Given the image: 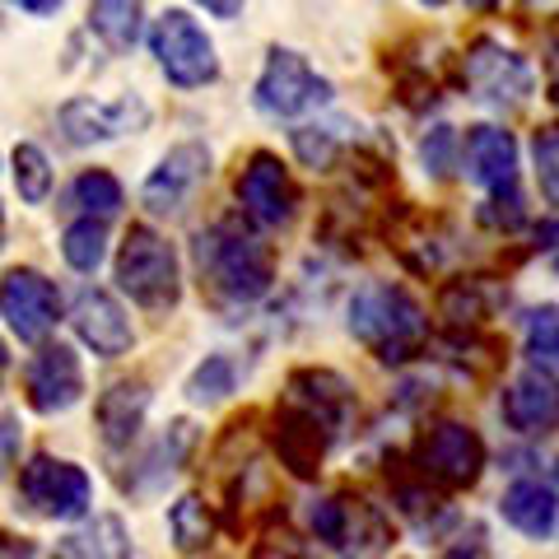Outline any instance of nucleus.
I'll use <instances>...</instances> for the list:
<instances>
[{"label": "nucleus", "mask_w": 559, "mask_h": 559, "mask_svg": "<svg viewBox=\"0 0 559 559\" xmlns=\"http://www.w3.org/2000/svg\"><path fill=\"white\" fill-rule=\"evenodd\" d=\"M503 419H509V429L518 433H550L559 429V378L550 369H522L509 392H503Z\"/></svg>", "instance_id": "18"}, {"label": "nucleus", "mask_w": 559, "mask_h": 559, "mask_svg": "<svg viewBox=\"0 0 559 559\" xmlns=\"http://www.w3.org/2000/svg\"><path fill=\"white\" fill-rule=\"evenodd\" d=\"M349 336H355L373 359L406 364L429 341V318L406 285L392 280H369L349 294Z\"/></svg>", "instance_id": "2"}, {"label": "nucleus", "mask_w": 559, "mask_h": 559, "mask_svg": "<svg viewBox=\"0 0 559 559\" xmlns=\"http://www.w3.org/2000/svg\"><path fill=\"white\" fill-rule=\"evenodd\" d=\"M150 51L168 75V84H178V90H205V84L219 80L215 43L205 38V28L191 20L187 10H164L159 20H154Z\"/></svg>", "instance_id": "5"}, {"label": "nucleus", "mask_w": 559, "mask_h": 559, "mask_svg": "<svg viewBox=\"0 0 559 559\" xmlns=\"http://www.w3.org/2000/svg\"><path fill=\"white\" fill-rule=\"evenodd\" d=\"M415 462L425 471V480H439L443 489H471L485 471V443L471 425L439 419V425L425 429V439L415 448Z\"/></svg>", "instance_id": "10"}, {"label": "nucleus", "mask_w": 559, "mask_h": 559, "mask_svg": "<svg viewBox=\"0 0 559 559\" xmlns=\"http://www.w3.org/2000/svg\"><path fill=\"white\" fill-rule=\"evenodd\" d=\"M509 304V289L489 285L485 275H457L439 289V318L452 331H476L495 318V308Z\"/></svg>", "instance_id": "20"}, {"label": "nucleus", "mask_w": 559, "mask_h": 559, "mask_svg": "<svg viewBox=\"0 0 559 559\" xmlns=\"http://www.w3.org/2000/svg\"><path fill=\"white\" fill-rule=\"evenodd\" d=\"M476 219L495 234H518L527 224V201H522V191H503V197H489L476 210Z\"/></svg>", "instance_id": "34"}, {"label": "nucleus", "mask_w": 559, "mask_h": 559, "mask_svg": "<svg viewBox=\"0 0 559 559\" xmlns=\"http://www.w3.org/2000/svg\"><path fill=\"white\" fill-rule=\"evenodd\" d=\"M462 84L476 103L503 112V108H522L527 103V94L536 90V75L527 57H518V51H509L495 38H476L462 51Z\"/></svg>", "instance_id": "7"}, {"label": "nucleus", "mask_w": 559, "mask_h": 559, "mask_svg": "<svg viewBox=\"0 0 559 559\" xmlns=\"http://www.w3.org/2000/svg\"><path fill=\"white\" fill-rule=\"evenodd\" d=\"M66 201L75 205V210H84L90 219H103L108 224L121 205H127V191H121V182L112 178L108 168H84L75 182H70V191H66Z\"/></svg>", "instance_id": "25"}, {"label": "nucleus", "mask_w": 559, "mask_h": 559, "mask_svg": "<svg viewBox=\"0 0 559 559\" xmlns=\"http://www.w3.org/2000/svg\"><path fill=\"white\" fill-rule=\"evenodd\" d=\"M536 248L555 252V257H550V266H555V275H559V219H555V224H540V229H536Z\"/></svg>", "instance_id": "38"}, {"label": "nucleus", "mask_w": 559, "mask_h": 559, "mask_svg": "<svg viewBox=\"0 0 559 559\" xmlns=\"http://www.w3.org/2000/svg\"><path fill=\"white\" fill-rule=\"evenodd\" d=\"M14 10H24V14H33V20H51V14H57L66 0H10Z\"/></svg>", "instance_id": "37"}, {"label": "nucleus", "mask_w": 559, "mask_h": 559, "mask_svg": "<svg viewBox=\"0 0 559 559\" xmlns=\"http://www.w3.org/2000/svg\"><path fill=\"white\" fill-rule=\"evenodd\" d=\"M527 355L540 369H559V308L540 304L527 312Z\"/></svg>", "instance_id": "30"}, {"label": "nucleus", "mask_w": 559, "mask_h": 559, "mask_svg": "<svg viewBox=\"0 0 559 559\" xmlns=\"http://www.w3.org/2000/svg\"><path fill=\"white\" fill-rule=\"evenodd\" d=\"M24 392H28V406L38 415H61L70 411L75 401L84 396V369H80V355L70 345H43L38 355L28 359L24 369Z\"/></svg>", "instance_id": "14"}, {"label": "nucleus", "mask_w": 559, "mask_h": 559, "mask_svg": "<svg viewBox=\"0 0 559 559\" xmlns=\"http://www.w3.org/2000/svg\"><path fill=\"white\" fill-rule=\"evenodd\" d=\"M20 499H24V509L38 513V518L75 522V518L90 513L94 485L75 462H61V457L38 452L33 462L20 466Z\"/></svg>", "instance_id": "8"}, {"label": "nucleus", "mask_w": 559, "mask_h": 559, "mask_svg": "<svg viewBox=\"0 0 559 559\" xmlns=\"http://www.w3.org/2000/svg\"><path fill=\"white\" fill-rule=\"evenodd\" d=\"M285 401L312 411L331 433H341L345 419H349V406H355V392H349V382L331 369H294L285 382Z\"/></svg>", "instance_id": "19"}, {"label": "nucleus", "mask_w": 559, "mask_h": 559, "mask_svg": "<svg viewBox=\"0 0 559 559\" xmlns=\"http://www.w3.org/2000/svg\"><path fill=\"white\" fill-rule=\"evenodd\" d=\"M103 252H108V224H103V219L80 215V219L66 224V234H61V257H66L70 271L94 275V271L103 266Z\"/></svg>", "instance_id": "27"}, {"label": "nucleus", "mask_w": 559, "mask_h": 559, "mask_svg": "<svg viewBox=\"0 0 559 559\" xmlns=\"http://www.w3.org/2000/svg\"><path fill=\"white\" fill-rule=\"evenodd\" d=\"M532 159H536L540 197H546L550 205H559V121H550V127H536V135H532Z\"/></svg>", "instance_id": "31"}, {"label": "nucleus", "mask_w": 559, "mask_h": 559, "mask_svg": "<svg viewBox=\"0 0 559 559\" xmlns=\"http://www.w3.org/2000/svg\"><path fill=\"white\" fill-rule=\"evenodd\" d=\"M289 140H294V154L304 159V168H318V173H326L341 154L336 131H326V127H294Z\"/></svg>", "instance_id": "32"}, {"label": "nucleus", "mask_w": 559, "mask_h": 559, "mask_svg": "<svg viewBox=\"0 0 559 559\" xmlns=\"http://www.w3.org/2000/svg\"><path fill=\"white\" fill-rule=\"evenodd\" d=\"M5 462L14 466V415H5Z\"/></svg>", "instance_id": "40"}, {"label": "nucleus", "mask_w": 559, "mask_h": 559, "mask_svg": "<svg viewBox=\"0 0 559 559\" xmlns=\"http://www.w3.org/2000/svg\"><path fill=\"white\" fill-rule=\"evenodd\" d=\"M419 5H429V10H439V5H448V0H419Z\"/></svg>", "instance_id": "42"}, {"label": "nucleus", "mask_w": 559, "mask_h": 559, "mask_svg": "<svg viewBox=\"0 0 559 559\" xmlns=\"http://www.w3.org/2000/svg\"><path fill=\"white\" fill-rule=\"evenodd\" d=\"M205 173H210V150L197 145V140H182V145H173L159 159V168L145 178L140 201H145L150 215H178L191 191L205 182Z\"/></svg>", "instance_id": "15"}, {"label": "nucleus", "mask_w": 559, "mask_h": 559, "mask_svg": "<svg viewBox=\"0 0 559 559\" xmlns=\"http://www.w3.org/2000/svg\"><path fill=\"white\" fill-rule=\"evenodd\" d=\"M140 20H145V0H90V33L117 57L140 43Z\"/></svg>", "instance_id": "24"}, {"label": "nucleus", "mask_w": 559, "mask_h": 559, "mask_svg": "<svg viewBox=\"0 0 559 559\" xmlns=\"http://www.w3.org/2000/svg\"><path fill=\"white\" fill-rule=\"evenodd\" d=\"M419 159H425V173H433V178H452V168L462 159V135L452 127H433L425 145H419Z\"/></svg>", "instance_id": "33"}, {"label": "nucleus", "mask_w": 559, "mask_h": 559, "mask_svg": "<svg viewBox=\"0 0 559 559\" xmlns=\"http://www.w3.org/2000/svg\"><path fill=\"white\" fill-rule=\"evenodd\" d=\"M145 411H150V388L145 382H112V388L98 396V406H94L103 443H108L112 452L131 448L140 425H145Z\"/></svg>", "instance_id": "21"}, {"label": "nucleus", "mask_w": 559, "mask_h": 559, "mask_svg": "<svg viewBox=\"0 0 559 559\" xmlns=\"http://www.w3.org/2000/svg\"><path fill=\"white\" fill-rule=\"evenodd\" d=\"M257 559H312V555L304 546V536H294L289 527H271L257 540Z\"/></svg>", "instance_id": "35"}, {"label": "nucleus", "mask_w": 559, "mask_h": 559, "mask_svg": "<svg viewBox=\"0 0 559 559\" xmlns=\"http://www.w3.org/2000/svg\"><path fill=\"white\" fill-rule=\"evenodd\" d=\"M331 98V84L308 66V57H299L294 47H271L266 66H261L257 80V108L266 117H299L308 108H322Z\"/></svg>", "instance_id": "9"}, {"label": "nucleus", "mask_w": 559, "mask_h": 559, "mask_svg": "<svg viewBox=\"0 0 559 559\" xmlns=\"http://www.w3.org/2000/svg\"><path fill=\"white\" fill-rule=\"evenodd\" d=\"M234 191H238L242 215H248L257 229H289L294 215H299V205H304L294 173L271 150H252L248 159H242Z\"/></svg>", "instance_id": "6"}, {"label": "nucleus", "mask_w": 559, "mask_h": 559, "mask_svg": "<svg viewBox=\"0 0 559 559\" xmlns=\"http://www.w3.org/2000/svg\"><path fill=\"white\" fill-rule=\"evenodd\" d=\"M466 5L476 10V14H489V10H499V0H466Z\"/></svg>", "instance_id": "41"}, {"label": "nucleus", "mask_w": 559, "mask_h": 559, "mask_svg": "<svg viewBox=\"0 0 559 559\" xmlns=\"http://www.w3.org/2000/svg\"><path fill=\"white\" fill-rule=\"evenodd\" d=\"M70 326H75V336L90 345L98 359H121V355H131V345H135V331L127 322V312H121V304L108 289H94V285H84L75 294Z\"/></svg>", "instance_id": "16"}, {"label": "nucleus", "mask_w": 559, "mask_h": 559, "mask_svg": "<svg viewBox=\"0 0 559 559\" xmlns=\"http://www.w3.org/2000/svg\"><path fill=\"white\" fill-rule=\"evenodd\" d=\"M145 121H150V108L135 94L112 98V103L70 98L57 112V127H61V135L70 140V145H103V140H117V135H135Z\"/></svg>", "instance_id": "13"}, {"label": "nucleus", "mask_w": 559, "mask_h": 559, "mask_svg": "<svg viewBox=\"0 0 559 559\" xmlns=\"http://www.w3.org/2000/svg\"><path fill=\"white\" fill-rule=\"evenodd\" d=\"M312 532L341 559H382L392 550L388 513L364 495H349V489H336V495L312 503Z\"/></svg>", "instance_id": "4"}, {"label": "nucleus", "mask_w": 559, "mask_h": 559, "mask_svg": "<svg viewBox=\"0 0 559 559\" xmlns=\"http://www.w3.org/2000/svg\"><path fill=\"white\" fill-rule=\"evenodd\" d=\"M112 275H117V289L145 312H173L182 299L178 252H173V242L164 234H154L150 224H131L127 229Z\"/></svg>", "instance_id": "3"}, {"label": "nucleus", "mask_w": 559, "mask_h": 559, "mask_svg": "<svg viewBox=\"0 0 559 559\" xmlns=\"http://www.w3.org/2000/svg\"><path fill=\"white\" fill-rule=\"evenodd\" d=\"M51 559H131V532H127V522L112 513L90 518L84 527L57 540Z\"/></svg>", "instance_id": "22"}, {"label": "nucleus", "mask_w": 559, "mask_h": 559, "mask_svg": "<svg viewBox=\"0 0 559 559\" xmlns=\"http://www.w3.org/2000/svg\"><path fill=\"white\" fill-rule=\"evenodd\" d=\"M546 94L559 108V28L550 33V57H546Z\"/></svg>", "instance_id": "36"}, {"label": "nucleus", "mask_w": 559, "mask_h": 559, "mask_svg": "<svg viewBox=\"0 0 559 559\" xmlns=\"http://www.w3.org/2000/svg\"><path fill=\"white\" fill-rule=\"evenodd\" d=\"M201 294L215 308H252L275 285V252L242 219H215L191 242Z\"/></svg>", "instance_id": "1"}, {"label": "nucleus", "mask_w": 559, "mask_h": 559, "mask_svg": "<svg viewBox=\"0 0 559 559\" xmlns=\"http://www.w3.org/2000/svg\"><path fill=\"white\" fill-rule=\"evenodd\" d=\"M197 5H201V10H210L215 20H238L248 0H197Z\"/></svg>", "instance_id": "39"}, {"label": "nucleus", "mask_w": 559, "mask_h": 559, "mask_svg": "<svg viewBox=\"0 0 559 559\" xmlns=\"http://www.w3.org/2000/svg\"><path fill=\"white\" fill-rule=\"evenodd\" d=\"M234 382H238V369L229 355H205V364H197V373L187 378V396L197 406H215V401L234 392Z\"/></svg>", "instance_id": "29"}, {"label": "nucleus", "mask_w": 559, "mask_h": 559, "mask_svg": "<svg viewBox=\"0 0 559 559\" xmlns=\"http://www.w3.org/2000/svg\"><path fill=\"white\" fill-rule=\"evenodd\" d=\"M10 168H14V191H20L24 205H43L51 197V164L38 145H14Z\"/></svg>", "instance_id": "28"}, {"label": "nucleus", "mask_w": 559, "mask_h": 559, "mask_svg": "<svg viewBox=\"0 0 559 559\" xmlns=\"http://www.w3.org/2000/svg\"><path fill=\"white\" fill-rule=\"evenodd\" d=\"M462 168L466 178L485 187L489 197L518 191V140L503 127H471L462 140Z\"/></svg>", "instance_id": "17"}, {"label": "nucleus", "mask_w": 559, "mask_h": 559, "mask_svg": "<svg viewBox=\"0 0 559 559\" xmlns=\"http://www.w3.org/2000/svg\"><path fill=\"white\" fill-rule=\"evenodd\" d=\"M331 439H336V433H331L312 411L294 406V401H280V406H275V419H271V448H275L280 466H285L294 480H312V476H318V471H322V457H326V448H331Z\"/></svg>", "instance_id": "12"}, {"label": "nucleus", "mask_w": 559, "mask_h": 559, "mask_svg": "<svg viewBox=\"0 0 559 559\" xmlns=\"http://www.w3.org/2000/svg\"><path fill=\"white\" fill-rule=\"evenodd\" d=\"M168 536H173V546H178L182 555L205 550L210 540H215V513H210V503L201 495H182L168 509Z\"/></svg>", "instance_id": "26"}, {"label": "nucleus", "mask_w": 559, "mask_h": 559, "mask_svg": "<svg viewBox=\"0 0 559 559\" xmlns=\"http://www.w3.org/2000/svg\"><path fill=\"white\" fill-rule=\"evenodd\" d=\"M0 312H5L10 336H20L24 345H38L51 336V326L61 318V294L43 271L10 266L5 285H0Z\"/></svg>", "instance_id": "11"}, {"label": "nucleus", "mask_w": 559, "mask_h": 559, "mask_svg": "<svg viewBox=\"0 0 559 559\" xmlns=\"http://www.w3.org/2000/svg\"><path fill=\"white\" fill-rule=\"evenodd\" d=\"M499 513L522 536L546 540L550 527H555V513H559L555 509V489L540 485V480H513L509 489H503V499H499Z\"/></svg>", "instance_id": "23"}]
</instances>
